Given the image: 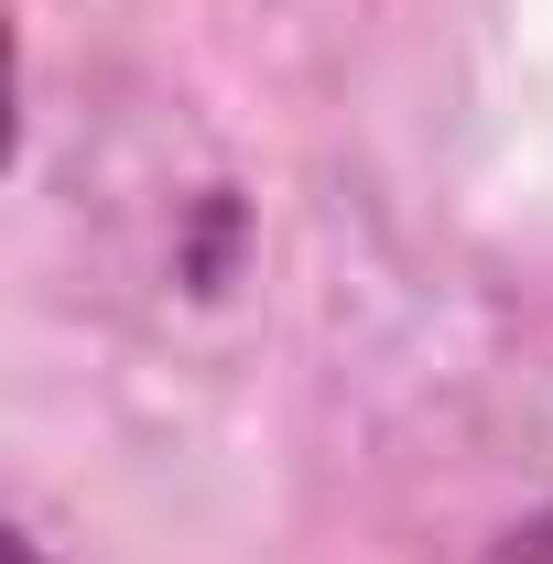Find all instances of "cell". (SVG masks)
Listing matches in <instances>:
<instances>
[{
    "label": "cell",
    "instance_id": "cell-1",
    "mask_svg": "<svg viewBox=\"0 0 553 564\" xmlns=\"http://www.w3.org/2000/svg\"><path fill=\"white\" fill-rule=\"evenodd\" d=\"M499 564H553V521H532V532H521V543H510Z\"/></svg>",
    "mask_w": 553,
    "mask_h": 564
},
{
    "label": "cell",
    "instance_id": "cell-2",
    "mask_svg": "<svg viewBox=\"0 0 553 564\" xmlns=\"http://www.w3.org/2000/svg\"><path fill=\"white\" fill-rule=\"evenodd\" d=\"M11 564H44V554H33V543H11Z\"/></svg>",
    "mask_w": 553,
    "mask_h": 564
}]
</instances>
